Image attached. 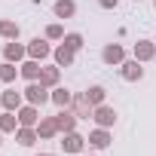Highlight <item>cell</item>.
<instances>
[{"mask_svg":"<svg viewBox=\"0 0 156 156\" xmlns=\"http://www.w3.org/2000/svg\"><path fill=\"white\" fill-rule=\"evenodd\" d=\"M46 40H64V28L55 22V25H49L46 28Z\"/></svg>","mask_w":156,"mask_h":156,"instance_id":"obj_26","label":"cell"},{"mask_svg":"<svg viewBox=\"0 0 156 156\" xmlns=\"http://www.w3.org/2000/svg\"><path fill=\"white\" fill-rule=\"evenodd\" d=\"M25 101H28V104L43 107L46 101H52V89H46L40 80H34V83H28V89H25Z\"/></svg>","mask_w":156,"mask_h":156,"instance_id":"obj_1","label":"cell"},{"mask_svg":"<svg viewBox=\"0 0 156 156\" xmlns=\"http://www.w3.org/2000/svg\"><path fill=\"white\" fill-rule=\"evenodd\" d=\"M55 119H58V129H61V135H64V132H76V119H80V116H76L70 107H61V110L55 113Z\"/></svg>","mask_w":156,"mask_h":156,"instance_id":"obj_9","label":"cell"},{"mask_svg":"<svg viewBox=\"0 0 156 156\" xmlns=\"http://www.w3.org/2000/svg\"><path fill=\"white\" fill-rule=\"evenodd\" d=\"M70 110L80 116V119H92V113H95V107L89 104V98H86V92L83 95H73V104H70Z\"/></svg>","mask_w":156,"mask_h":156,"instance_id":"obj_10","label":"cell"},{"mask_svg":"<svg viewBox=\"0 0 156 156\" xmlns=\"http://www.w3.org/2000/svg\"><path fill=\"white\" fill-rule=\"evenodd\" d=\"M25 58H28V46H22V43H16V40H9V43L3 46V61L22 64Z\"/></svg>","mask_w":156,"mask_h":156,"instance_id":"obj_3","label":"cell"},{"mask_svg":"<svg viewBox=\"0 0 156 156\" xmlns=\"http://www.w3.org/2000/svg\"><path fill=\"white\" fill-rule=\"evenodd\" d=\"M0 104H3V110H19L25 104V92H16V89L0 92Z\"/></svg>","mask_w":156,"mask_h":156,"instance_id":"obj_12","label":"cell"},{"mask_svg":"<svg viewBox=\"0 0 156 156\" xmlns=\"http://www.w3.org/2000/svg\"><path fill=\"white\" fill-rule=\"evenodd\" d=\"M119 73H122V80L138 83L141 76H144V67H141V61H138V58H132V61H122V64H119Z\"/></svg>","mask_w":156,"mask_h":156,"instance_id":"obj_8","label":"cell"},{"mask_svg":"<svg viewBox=\"0 0 156 156\" xmlns=\"http://www.w3.org/2000/svg\"><path fill=\"white\" fill-rule=\"evenodd\" d=\"M37 156H55V153H37Z\"/></svg>","mask_w":156,"mask_h":156,"instance_id":"obj_28","label":"cell"},{"mask_svg":"<svg viewBox=\"0 0 156 156\" xmlns=\"http://www.w3.org/2000/svg\"><path fill=\"white\" fill-rule=\"evenodd\" d=\"M86 141H89V147H92V150H107L113 138H110V129L98 126L95 132H89V138H86Z\"/></svg>","mask_w":156,"mask_h":156,"instance_id":"obj_4","label":"cell"},{"mask_svg":"<svg viewBox=\"0 0 156 156\" xmlns=\"http://www.w3.org/2000/svg\"><path fill=\"white\" fill-rule=\"evenodd\" d=\"M52 58H55V64H58V67H70V64H73V58H76V52L61 40V46H58V49H52Z\"/></svg>","mask_w":156,"mask_h":156,"instance_id":"obj_13","label":"cell"},{"mask_svg":"<svg viewBox=\"0 0 156 156\" xmlns=\"http://www.w3.org/2000/svg\"><path fill=\"white\" fill-rule=\"evenodd\" d=\"M104 95H107V92H104V86H89V89H86V98H89V104H92V107L104 104Z\"/></svg>","mask_w":156,"mask_h":156,"instance_id":"obj_24","label":"cell"},{"mask_svg":"<svg viewBox=\"0 0 156 156\" xmlns=\"http://www.w3.org/2000/svg\"><path fill=\"white\" fill-rule=\"evenodd\" d=\"M64 43H67L73 52H80V49H83V34H64Z\"/></svg>","mask_w":156,"mask_h":156,"instance_id":"obj_25","label":"cell"},{"mask_svg":"<svg viewBox=\"0 0 156 156\" xmlns=\"http://www.w3.org/2000/svg\"><path fill=\"white\" fill-rule=\"evenodd\" d=\"M19 73L25 76L28 83H34V80H40V73H43V67H40V61H37V58H25V61L19 64Z\"/></svg>","mask_w":156,"mask_h":156,"instance_id":"obj_11","label":"cell"},{"mask_svg":"<svg viewBox=\"0 0 156 156\" xmlns=\"http://www.w3.org/2000/svg\"><path fill=\"white\" fill-rule=\"evenodd\" d=\"M92 119H95L98 126L110 129V126L116 122V110H113V107H107V104H98V107H95V113H92Z\"/></svg>","mask_w":156,"mask_h":156,"instance_id":"obj_14","label":"cell"},{"mask_svg":"<svg viewBox=\"0 0 156 156\" xmlns=\"http://www.w3.org/2000/svg\"><path fill=\"white\" fill-rule=\"evenodd\" d=\"M52 9H55L58 19H73V16H76V3H73V0H58Z\"/></svg>","mask_w":156,"mask_h":156,"instance_id":"obj_21","label":"cell"},{"mask_svg":"<svg viewBox=\"0 0 156 156\" xmlns=\"http://www.w3.org/2000/svg\"><path fill=\"white\" fill-rule=\"evenodd\" d=\"M19 129V116H16V110H3L0 113V132H16Z\"/></svg>","mask_w":156,"mask_h":156,"instance_id":"obj_20","label":"cell"},{"mask_svg":"<svg viewBox=\"0 0 156 156\" xmlns=\"http://www.w3.org/2000/svg\"><path fill=\"white\" fill-rule=\"evenodd\" d=\"M153 55H156V43L153 40H138L135 43V58L144 64V61H153Z\"/></svg>","mask_w":156,"mask_h":156,"instance_id":"obj_16","label":"cell"},{"mask_svg":"<svg viewBox=\"0 0 156 156\" xmlns=\"http://www.w3.org/2000/svg\"><path fill=\"white\" fill-rule=\"evenodd\" d=\"M86 156H95V153H86Z\"/></svg>","mask_w":156,"mask_h":156,"instance_id":"obj_29","label":"cell"},{"mask_svg":"<svg viewBox=\"0 0 156 156\" xmlns=\"http://www.w3.org/2000/svg\"><path fill=\"white\" fill-rule=\"evenodd\" d=\"M153 6H156V0H153Z\"/></svg>","mask_w":156,"mask_h":156,"instance_id":"obj_31","label":"cell"},{"mask_svg":"<svg viewBox=\"0 0 156 156\" xmlns=\"http://www.w3.org/2000/svg\"><path fill=\"white\" fill-rule=\"evenodd\" d=\"M0 37L3 40H19V25L9 19H0Z\"/></svg>","mask_w":156,"mask_h":156,"instance_id":"obj_22","label":"cell"},{"mask_svg":"<svg viewBox=\"0 0 156 156\" xmlns=\"http://www.w3.org/2000/svg\"><path fill=\"white\" fill-rule=\"evenodd\" d=\"M52 55V46H49V40H40V37H34L31 43H28V58H37V61H43V58H49Z\"/></svg>","mask_w":156,"mask_h":156,"instance_id":"obj_5","label":"cell"},{"mask_svg":"<svg viewBox=\"0 0 156 156\" xmlns=\"http://www.w3.org/2000/svg\"><path fill=\"white\" fill-rule=\"evenodd\" d=\"M16 116H19V126H34V129H37V122H40V107L25 101V104L16 110Z\"/></svg>","mask_w":156,"mask_h":156,"instance_id":"obj_2","label":"cell"},{"mask_svg":"<svg viewBox=\"0 0 156 156\" xmlns=\"http://www.w3.org/2000/svg\"><path fill=\"white\" fill-rule=\"evenodd\" d=\"M61 147H64V153H83V147H86V138H83V135H76V132H64V141H61Z\"/></svg>","mask_w":156,"mask_h":156,"instance_id":"obj_15","label":"cell"},{"mask_svg":"<svg viewBox=\"0 0 156 156\" xmlns=\"http://www.w3.org/2000/svg\"><path fill=\"white\" fill-rule=\"evenodd\" d=\"M37 135H40L43 141H49V138L61 135V129H58V119H55V116H40V122H37Z\"/></svg>","mask_w":156,"mask_h":156,"instance_id":"obj_7","label":"cell"},{"mask_svg":"<svg viewBox=\"0 0 156 156\" xmlns=\"http://www.w3.org/2000/svg\"><path fill=\"white\" fill-rule=\"evenodd\" d=\"M98 3H101L104 9H116V3H119V0H98Z\"/></svg>","mask_w":156,"mask_h":156,"instance_id":"obj_27","label":"cell"},{"mask_svg":"<svg viewBox=\"0 0 156 156\" xmlns=\"http://www.w3.org/2000/svg\"><path fill=\"white\" fill-rule=\"evenodd\" d=\"M37 138H40V135H37L34 126H19V129H16V141H19L22 147H34Z\"/></svg>","mask_w":156,"mask_h":156,"instance_id":"obj_17","label":"cell"},{"mask_svg":"<svg viewBox=\"0 0 156 156\" xmlns=\"http://www.w3.org/2000/svg\"><path fill=\"white\" fill-rule=\"evenodd\" d=\"M52 104H55L58 110H61V107H70V104H73V95H70L64 86H55V89H52Z\"/></svg>","mask_w":156,"mask_h":156,"instance_id":"obj_19","label":"cell"},{"mask_svg":"<svg viewBox=\"0 0 156 156\" xmlns=\"http://www.w3.org/2000/svg\"><path fill=\"white\" fill-rule=\"evenodd\" d=\"M101 58H104V64H116V67H119V64L126 61V49H122L119 43H107V46L101 49Z\"/></svg>","mask_w":156,"mask_h":156,"instance_id":"obj_6","label":"cell"},{"mask_svg":"<svg viewBox=\"0 0 156 156\" xmlns=\"http://www.w3.org/2000/svg\"><path fill=\"white\" fill-rule=\"evenodd\" d=\"M0 135H3V132H0ZM0 144H3V141H0Z\"/></svg>","mask_w":156,"mask_h":156,"instance_id":"obj_30","label":"cell"},{"mask_svg":"<svg viewBox=\"0 0 156 156\" xmlns=\"http://www.w3.org/2000/svg\"><path fill=\"white\" fill-rule=\"evenodd\" d=\"M16 76H19V67L12 61H3L0 64V83H16Z\"/></svg>","mask_w":156,"mask_h":156,"instance_id":"obj_23","label":"cell"},{"mask_svg":"<svg viewBox=\"0 0 156 156\" xmlns=\"http://www.w3.org/2000/svg\"><path fill=\"white\" fill-rule=\"evenodd\" d=\"M58 80H61V70H58V64H49V67H43V73H40V83H43L46 89H55V86H58Z\"/></svg>","mask_w":156,"mask_h":156,"instance_id":"obj_18","label":"cell"}]
</instances>
